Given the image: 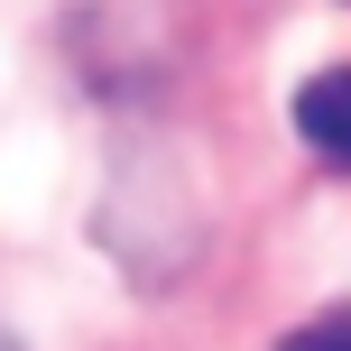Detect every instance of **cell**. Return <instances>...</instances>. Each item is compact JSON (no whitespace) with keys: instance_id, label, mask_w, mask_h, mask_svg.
<instances>
[{"instance_id":"1","label":"cell","mask_w":351,"mask_h":351,"mask_svg":"<svg viewBox=\"0 0 351 351\" xmlns=\"http://www.w3.org/2000/svg\"><path fill=\"white\" fill-rule=\"evenodd\" d=\"M296 139L315 148L324 167H351V65L315 74V84L296 93Z\"/></svg>"},{"instance_id":"2","label":"cell","mask_w":351,"mask_h":351,"mask_svg":"<svg viewBox=\"0 0 351 351\" xmlns=\"http://www.w3.org/2000/svg\"><path fill=\"white\" fill-rule=\"evenodd\" d=\"M287 351H351V305L342 315H315L305 333H287Z\"/></svg>"}]
</instances>
